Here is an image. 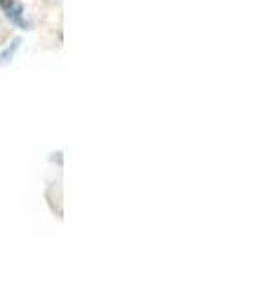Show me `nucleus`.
<instances>
[{
  "label": "nucleus",
  "instance_id": "obj_2",
  "mask_svg": "<svg viewBox=\"0 0 256 289\" xmlns=\"http://www.w3.org/2000/svg\"><path fill=\"white\" fill-rule=\"evenodd\" d=\"M20 46H22V39L20 37H16V39H12L10 44L6 46V48H2L0 50V66H8L14 60V56L16 52L20 50Z\"/></svg>",
  "mask_w": 256,
  "mask_h": 289
},
{
  "label": "nucleus",
  "instance_id": "obj_1",
  "mask_svg": "<svg viewBox=\"0 0 256 289\" xmlns=\"http://www.w3.org/2000/svg\"><path fill=\"white\" fill-rule=\"evenodd\" d=\"M0 10L4 12L6 20L12 25L20 27L23 31L31 29V23L25 20V10H23L22 2H18V0H0Z\"/></svg>",
  "mask_w": 256,
  "mask_h": 289
}]
</instances>
